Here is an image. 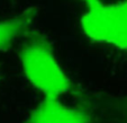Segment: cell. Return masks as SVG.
I'll list each match as a JSON object with an SVG mask.
<instances>
[{
  "label": "cell",
  "mask_w": 127,
  "mask_h": 123,
  "mask_svg": "<svg viewBox=\"0 0 127 123\" xmlns=\"http://www.w3.org/2000/svg\"><path fill=\"white\" fill-rule=\"evenodd\" d=\"M19 58L26 78L46 97L59 98L71 89V81L43 35L32 33L22 46Z\"/></svg>",
  "instance_id": "6da1fadb"
},
{
  "label": "cell",
  "mask_w": 127,
  "mask_h": 123,
  "mask_svg": "<svg viewBox=\"0 0 127 123\" xmlns=\"http://www.w3.org/2000/svg\"><path fill=\"white\" fill-rule=\"evenodd\" d=\"M84 1H87V2L89 3V6L94 5V3H96V2H99V0H84Z\"/></svg>",
  "instance_id": "8992f818"
},
{
  "label": "cell",
  "mask_w": 127,
  "mask_h": 123,
  "mask_svg": "<svg viewBox=\"0 0 127 123\" xmlns=\"http://www.w3.org/2000/svg\"><path fill=\"white\" fill-rule=\"evenodd\" d=\"M27 123H90L83 110L63 105L59 98L46 97L31 113Z\"/></svg>",
  "instance_id": "3957f363"
},
{
  "label": "cell",
  "mask_w": 127,
  "mask_h": 123,
  "mask_svg": "<svg viewBox=\"0 0 127 123\" xmlns=\"http://www.w3.org/2000/svg\"><path fill=\"white\" fill-rule=\"evenodd\" d=\"M116 111L119 116V120L123 123H127V99L117 101L116 103Z\"/></svg>",
  "instance_id": "5b68a950"
},
{
  "label": "cell",
  "mask_w": 127,
  "mask_h": 123,
  "mask_svg": "<svg viewBox=\"0 0 127 123\" xmlns=\"http://www.w3.org/2000/svg\"><path fill=\"white\" fill-rule=\"evenodd\" d=\"M81 26L89 39L127 50V0L90 5L82 16Z\"/></svg>",
  "instance_id": "7a4b0ae2"
},
{
  "label": "cell",
  "mask_w": 127,
  "mask_h": 123,
  "mask_svg": "<svg viewBox=\"0 0 127 123\" xmlns=\"http://www.w3.org/2000/svg\"><path fill=\"white\" fill-rule=\"evenodd\" d=\"M36 12V8H28L11 19L0 23V51L10 48L15 40L29 28Z\"/></svg>",
  "instance_id": "277c9868"
}]
</instances>
